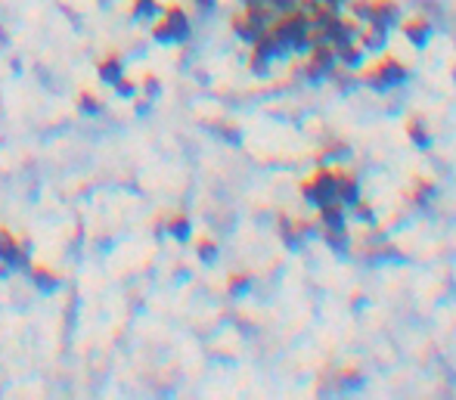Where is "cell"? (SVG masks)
<instances>
[{
  "mask_svg": "<svg viewBox=\"0 0 456 400\" xmlns=\"http://www.w3.org/2000/svg\"><path fill=\"white\" fill-rule=\"evenodd\" d=\"M407 78H410L407 62L397 59L394 53L379 56V62H373L369 69L360 71V81L369 84V87H375V90H391V87H397V84H403Z\"/></svg>",
  "mask_w": 456,
  "mask_h": 400,
  "instance_id": "1",
  "label": "cell"
},
{
  "mask_svg": "<svg viewBox=\"0 0 456 400\" xmlns=\"http://www.w3.org/2000/svg\"><path fill=\"white\" fill-rule=\"evenodd\" d=\"M301 196H304V202H310L314 208L338 202L336 199V165H320L310 171L301 180Z\"/></svg>",
  "mask_w": 456,
  "mask_h": 400,
  "instance_id": "2",
  "label": "cell"
},
{
  "mask_svg": "<svg viewBox=\"0 0 456 400\" xmlns=\"http://www.w3.org/2000/svg\"><path fill=\"white\" fill-rule=\"evenodd\" d=\"M152 38L158 44H184L190 38V16H186L184 6L171 3L162 10V19L152 25Z\"/></svg>",
  "mask_w": 456,
  "mask_h": 400,
  "instance_id": "3",
  "label": "cell"
},
{
  "mask_svg": "<svg viewBox=\"0 0 456 400\" xmlns=\"http://www.w3.org/2000/svg\"><path fill=\"white\" fill-rule=\"evenodd\" d=\"M338 66L336 59V44H329V41H314V44L308 47V78H326L332 75V69Z\"/></svg>",
  "mask_w": 456,
  "mask_h": 400,
  "instance_id": "4",
  "label": "cell"
},
{
  "mask_svg": "<svg viewBox=\"0 0 456 400\" xmlns=\"http://www.w3.org/2000/svg\"><path fill=\"white\" fill-rule=\"evenodd\" d=\"M336 199L345 205V208H351V205L360 199V180H357V174H351V171H345V168H338V165H336Z\"/></svg>",
  "mask_w": 456,
  "mask_h": 400,
  "instance_id": "5",
  "label": "cell"
},
{
  "mask_svg": "<svg viewBox=\"0 0 456 400\" xmlns=\"http://www.w3.org/2000/svg\"><path fill=\"white\" fill-rule=\"evenodd\" d=\"M401 31H403V38H407L413 47H425L431 41V34H434V25L429 22V19H422V16H413V19H403Z\"/></svg>",
  "mask_w": 456,
  "mask_h": 400,
  "instance_id": "6",
  "label": "cell"
},
{
  "mask_svg": "<svg viewBox=\"0 0 456 400\" xmlns=\"http://www.w3.org/2000/svg\"><path fill=\"white\" fill-rule=\"evenodd\" d=\"M364 56H366V50L360 47L357 41H342V44H336V59H338V66H345V69L364 66Z\"/></svg>",
  "mask_w": 456,
  "mask_h": 400,
  "instance_id": "7",
  "label": "cell"
},
{
  "mask_svg": "<svg viewBox=\"0 0 456 400\" xmlns=\"http://www.w3.org/2000/svg\"><path fill=\"white\" fill-rule=\"evenodd\" d=\"M407 137L413 140V146H419V149H429L431 143H434V134H431V127L425 124L419 115H413L407 118Z\"/></svg>",
  "mask_w": 456,
  "mask_h": 400,
  "instance_id": "8",
  "label": "cell"
},
{
  "mask_svg": "<svg viewBox=\"0 0 456 400\" xmlns=\"http://www.w3.org/2000/svg\"><path fill=\"white\" fill-rule=\"evenodd\" d=\"M97 75H99V81L103 84H115L121 75H125V62H121V56L118 53H109L99 59V66H97Z\"/></svg>",
  "mask_w": 456,
  "mask_h": 400,
  "instance_id": "9",
  "label": "cell"
},
{
  "mask_svg": "<svg viewBox=\"0 0 456 400\" xmlns=\"http://www.w3.org/2000/svg\"><path fill=\"white\" fill-rule=\"evenodd\" d=\"M28 273H32V280H34V285H38L41 292L60 289V276H56V270H50V267H28Z\"/></svg>",
  "mask_w": 456,
  "mask_h": 400,
  "instance_id": "10",
  "label": "cell"
},
{
  "mask_svg": "<svg viewBox=\"0 0 456 400\" xmlns=\"http://www.w3.org/2000/svg\"><path fill=\"white\" fill-rule=\"evenodd\" d=\"M168 233H171L177 242H186V239H190V233H193L190 217H186V214H174L171 224H168Z\"/></svg>",
  "mask_w": 456,
  "mask_h": 400,
  "instance_id": "11",
  "label": "cell"
},
{
  "mask_svg": "<svg viewBox=\"0 0 456 400\" xmlns=\"http://www.w3.org/2000/svg\"><path fill=\"white\" fill-rule=\"evenodd\" d=\"M410 196L416 199L419 205H429L431 196H434V183L425 180V177H416V180H413V192H410Z\"/></svg>",
  "mask_w": 456,
  "mask_h": 400,
  "instance_id": "12",
  "label": "cell"
},
{
  "mask_svg": "<svg viewBox=\"0 0 456 400\" xmlns=\"http://www.w3.org/2000/svg\"><path fill=\"white\" fill-rule=\"evenodd\" d=\"M195 255H199L202 264H214L217 261V242L208 239V236H202V239L195 242Z\"/></svg>",
  "mask_w": 456,
  "mask_h": 400,
  "instance_id": "13",
  "label": "cell"
},
{
  "mask_svg": "<svg viewBox=\"0 0 456 400\" xmlns=\"http://www.w3.org/2000/svg\"><path fill=\"white\" fill-rule=\"evenodd\" d=\"M249 289H251V276H249V273H233V276L227 280V292H230L233 298L245 295Z\"/></svg>",
  "mask_w": 456,
  "mask_h": 400,
  "instance_id": "14",
  "label": "cell"
},
{
  "mask_svg": "<svg viewBox=\"0 0 456 400\" xmlns=\"http://www.w3.org/2000/svg\"><path fill=\"white\" fill-rule=\"evenodd\" d=\"M165 6H158L156 0H137L134 3V19H152V16H158Z\"/></svg>",
  "mask_w": 456,
  "mask_h": 400,
  "instance_id": "15",
  "label": "cell"
},
{
  "mask_svg": "<svg viewBox=\"0 0 456 400\" xmlns=\"http://www.w3.org/2000/svg\"><path fill=\"white\" fill-rule=\"evenodd\" d=\"M351 211H354V217H357V220H364V224H369V227L375 224V211H373V205L364 202V199H357V202L351 205Z\"/></svg>",
  "mask_w": 456,
  "mask_h": 400,
  "instance_id": "16",
  "label": "cell"
},
{
  "mask_svg": "<svg viewBox=\"0 0 456 400\" xmlns=\"http://www.w3.org/2000/svg\"><path fill=\"white\" fill-rule=\"evenodd\" d=\"M78 106L87 112V115H97V112H103V103H99L93 94H81V99H78Z\"/></svg>",
  "mask_w": 456,
  "mask_h": 400,
  "instance_id": "17",
  "label": "cell"
},
{
  "mask_svg": "<svg viewBox=\"0 0 456 400\" xmlns=\"http://www.w3.org/2000/svg\"><path fill=\"white\" fill-rule=\"evenodd\" d=\"M115 90H118V97H137V90H140V87H137V81H130V78H125V75H121L118 78V81H115Z\"/></svg>",
  "mask_w": 456,
  "mask_h": 400,
  "instance_id": "18",
  "label": "cell"
},
{
  "mask_svg": "<svg viewBox=\"0 0 456 400\" xmlns=\"http://www.w3.org/2000/svg\"><path fill=\"white\" fill-rule=\"evenodd\" d=\"M143 90L149 94V99L158 97V94H162V81H158L156 75H146V78H143Z\"/></svg>",
  "mask_w": 456,
  "mask_h": 400,
  "instance_id": "19",
  "label": "cell"
},
{
  "mask_svg": "<svg viewBox=\"0 0 456 400\" xmlns=\"http://www.w3.org/2000/svg\"><path fill=\"white\" fill-rule=\"evenodd\" d=\"M195 6L199 10H214V0H195Z\"/></svg>",
  "mask_w": 456,
  "mask_h": 400,
  "instance_id": "20",
  "label": "cell"
},
{
  "mask_svg": "<svg viewBox=\"0 0 456 400\" xmlns=\"http://www.w3.org/2000/svg\"><path fill=\"white\" fill-rule=\"evenodd\" d=\"M320 3H326V6H332V10H338V6H345L347 0H320Z\"/></svg>",
  "mask_w": 456,
  "mask_h": 400,
  "instance_id": "21",
  "label": "cell"
}]
</instances>
